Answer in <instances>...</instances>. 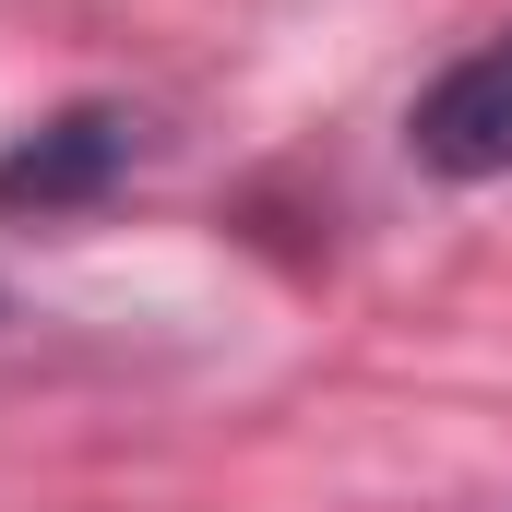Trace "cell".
Masks as SVG:
<instances>
[{
  "label": "cell",
  "instance_id": "cell-1",
  "mask_svg": "<svg viewBox=\"0 0 512 512\" xmlns=\"http://www.w3.org/2000/svg\"><path fill=\"white\" fill-rule=\"evenodd\" d=\"M131 155H143V120L84 96V108L36 120L24 143H0V215H84L131 179Z\"/></svg>",
  "mask_w": 512,
  "mask_h": 512
},
{
  "label": "cell",
  "instance_id": "cell-2",
  "mask_svg": "<svg viewBox=\"0 0 512 512\" xmlns=\"http://www.w3.org/2000/svg\"><path fill=\"white\" fill-rule=\"evenodd\" d=\"M405 155L429 167V179H512V36L489 48H465L417 108H405Z\"/></svg>",
  "mask_w": 512,
  "mask_h": 512
}]
</instances>
